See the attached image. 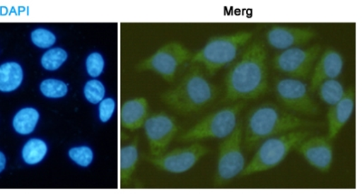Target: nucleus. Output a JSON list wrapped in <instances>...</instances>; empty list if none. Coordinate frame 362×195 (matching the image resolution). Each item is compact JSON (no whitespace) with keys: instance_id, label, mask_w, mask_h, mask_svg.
<instances>
[{"instance_id":"nucleus-1","label":"nucleus","mask_w":362,"mask_h":195,"mask_svg":"<svg viewBox=\"0 0 362 195\" xmlns=\"http://www.w3.org/2000/svg\"><path fill=\"white\" fill-rule=\"evenodd\" d=\"M267 57L260 42L245 49L240 59L233 65L226 79V102H245L257 99L268 90Z\"/></svg>"},{"instance_id":"nucleus-2","label":"nucleus","mask_w":362,"mask_h":195,"mask_svg":"<svg viewBox=\"0 0 362 195\" xmlns=\"http://www.w3.org/2000/svg\"><path fill=\"white\" fill-rule=\"evenodd\" d=\"M318 125L320 123L309 122L284 112L276 104H262L249 113L242 145L243 148L250 151L262 139Z\"/></svg>"},{"instance_id":"nucleus-3","label":"nucleus","mask_w":362,"mask_h":195,"mask_svg":"<svg viewBox=\"0 0 362 195\" xmlns=\"http://www.w3.org/2000/svg\"><path fill=\"white\" fill-rule=\"evenodd\" d=\"M218 90L206 77L200 64H193L177 85L161 96L170 108L180 114L199 112L218 96Z\"/></svg>"},{"instance_id":"nucleus-4","label":"nucleus","mask_w":362,"mask_h":195,"mask_svg":"<svg viewBox=\"0 0 362 195\" xmlns=\"http://www.w3.org/2000/svg\"><path fill=\"white\" fill-rule=\"evenodd\" d=\"M253 37V32L241 31L233 35L210 39L198 53L193 54L192 64H200L209 76H214L221 68L232 63L239 51Z\"/></svg>"},{"instance_id":"nucleus-5","label":"nucleus","mask_w":362,"mask_h":195,"mask_svg":"<svg viewBox=\"0 0 362 195\" xmlns=\"http://www.w3.org/2000/svg\"><path fill=\"white\" fill-rule=\"evenodd\" d=\"M312 134L310 130L297 129L267 139L242 172V177L276 167L300 142Z\"/></svg>"},{"instance_id":"nucleus-6","label":"nucleus","mask_w":362,"mask_h":195,"mask_svg":"<svg viewBox=\"0 0 362 195\" xmlns=\"http://www.w3.org/2000/svg\"><path fill=\"white\" fill-rule=\"evenodd\" d=\"M245 102L226 107L218 112L209 114L192 129L180 135L181 142H193L206 138H226L230 136L238 126L239 114L244 109Z\"/></svg>"},{"instance_id":"nucleus-7","label":"nucleus","mask_w":362,"mask_h":195,"mask_svg":"<svg viewBox=\"0 0 362 195\" xmlns=\"http://www.w3.org/2000/svg\"><path fill=\"white\" fill-rule=\"evenodd\" d=\"M243 125L237 126L230 136L219 145L215 183L222 184L241 175L245 167L243 153Z\"/></svg>"},{"instance_id":"nucleus-8","label":"nucleus","mask_w":362,"mask_h":195,"mask_svg":"<svg viewBox=\"0 0 362 195\" xmlns=\"http://www.w3.org/2000/svg\"><path fill=\"white\" fill-rule=\"evenodd\" d=\"M193 54L177 42L163 45L148 59L141 61L139 71H151L160 74L168 83H173L177 71L187 61L192 60Z\"/></svg>"},{"instance_id":"nucleus-9","label":"nucleus","mask_w":362,"mask_h":195,"mask_svg":"<svg viewBox=\"0 0 362 195\" xmlns=\"http://www.w3.org/2000/svg\"><path fill=\"white\" fill-rule=\"evenodd\" d=\"M276 93L279 102L292 112L307 116L318 115L320 112L318 106L310 97L303 81L294 78L278 81Z\"/></svg>"},{"instance_id":"nucleus-10","label":"nucleus","mask_w":362,"mask_h":195,"mask_svg":"<svg viewBox=\"0 0 362 195\" xmlns=\"http://www.w3.org/2000/svg\"><path fill=\"white\" fill-rule=\"evenodd\" d=\"M321 47L309 48L293 47L284 50L273 59L274 69L296 78H307L318 58Z\"/></svg>"},{"instance_id":"nucleus-11","label":"nucleus","mask_w":362,"mask_h":195,"mask_svg":"<svg viewBox=\"0 0 362 195\" xmlns=\"http://www.w3.org/2000/svg\"><path fill=\"white\" fill-rule=\"evenodd\" d=\"M209 152L206 146L199 142L193 143L185 148H179L173 151L165 152L158 157H151L148 161L161 170L170 173L180 174L190 170L200 159Z\"/></svg>"},{"instance_id":"nucleus-12","label":"nucleus","mask_w":362,"mask_h":195,"mask_svg":"<svg viewBox=\"0 0 362 195\" xmlns=\"http://www.w3.org/2000/svg\"><path fill=\"white\" fill-rule=\"evenodd\" d=\"M144 126L150 145L151 157L164 154L179 132L176 120L165 112L148 117Z\"/></svg>"},{"instance_id":"nucleus-13","label":"nucleus","mask_w":362,"mask_h":195,"mask_svg":"<svg viewBox=\"0 0 362 195\" xmlns=\"http://www.w3.org/2000/svg\"><path fill=\"white\" fill-rule=\"evenodd\" d=\"M296 150L322 173H327L332 167L334 148L332 141L328 136H308L296 146Z\"/></svg>"},{"instance_id":"nucleus-14","label":"nucleus","mask_w":362,"mask_h":195,"mask_svg":"<svg viewBox=\"0 0 362 195\" xmlns=\"http://www.w3.org/2000/svg\"><path fill=\"white\" fill-rule=\"evenodd\" d=\"M315 35V31L310 28L274 27L267 32V40L274 49L287 50L309 43Z\"/></svg>"},{"instance_id":"nucleus-15","label":"nucleus","mask_w":362,"mask_h":195,"mask_svg":"<svg viewBox=\"0 0 362 195\" xmlns=\"http://www.w3.org/2000/svg\"><path fill=\"white\" fill-rule=\"evenodd\" d=\"M342 69H344V58L341 54L334 49L328 48L317 61L313 70L311 92H316L323 81L336 79L341 76Z\"/></svg>"},{"instance_id":"nucleus-16","label":"nucleus","mask_w":362,"mask_h":195,"mask_svg":"<svg viewBox=\"0 0 362 195\" xmlns=\"http://www.w3.org/2000/svg\"><path fill=\"white\" fill-rule=\"evenodd\" d=\"M355 92L350 89L337 104L331 106L328 112V138L334 141L339 131L351 119L354 110Z\"/></svg>"},{"instance_id":"nucleus-17","label":"nucleus","mask_w":362,"mask_h":195,"mask_svg":"<svg viewBox=\"0 0 362 195\" xmlns=\"http://www.w3.org/2000/svg\"><path fill=\"white\" fill-rule=\"evenodd\" d=\"M148 118V102L144 98L128 100L122 106L121 123L125 129H139L144 125Z\"/></svg>"},{"instance_id":"nucleus-18","label":"nucleus","mask_w":362,"mask_h":195,"mask_svg":"<svg viewBox=\"0 0 362 195\" xmlns=\"http://www.w3.org/2000/svg\"><path fill=\"white\" fill-rule=\"evenodd\" d=\"M138 138L119 150V184L130 183L139 161Z\"/></svg>"},{"instance_id":"nucleus-19","label":"nucleus","mask_w":362,"mask_h":195,"mask_svg":"<svg viewBox=\"0 0 362 195\" xmlns=\"http://www.w3.org/2000/svg\"><path fill=\"white\" fill-rule=\"evenodd\" d=\"M23 70L14 61L0 65V92L11 93L21 85Z\"/></svg>"},{"instance_id":"nucleus-20","label":"nucleus","mask_w":362,"mask_h":195,"mask_svg":"<svg viewBox=\"0 0 362 195\" xmlns=\"http://www.w3.org/2000/svg\"><path fill=\"white\" fill-rule=\"evenodd\" d=\"M40 119V112L34 108L19 110L13 119V126L21 135H29L34 131Z\"/></svg>"},{"instance_id":"nucleus-21","label":"nucleus","mask_w":362,"mask_h":195,"mask_svg":"<svg viewBox=\"0 0 362 195\" xmlns=\"http://www.w3.org/2000/svg\"><path fill=\"white\" fill-rule=\"evenodd\" d=\"M318 89L320 98L329 106L337 104L345 95L344 86L336 79L323 81Z\"/></svg>"},{"instance_id":"nucleus-22","label":"nucleus","mask_w":362,"mask_h":195,"mask_svg":"<svg viewBox=\"0 0 362 195\" xmlns=\"http://www.w3.org/2000/svg\"><path fill=\"white\" fill-rule=\"evenodd\" d=\"M47 145L41 139L33 138L27 142L22 149V158L25 164L37 165L45 157Z\"/></svg>"},{"instance_id":"nucleus-23","label":"nucleus","mask_w":362,"mask_h":195,"mask_svg":"<svg viewBox=\"0 0 362 195\" xmlns=\"http://www.w3.org/2000/svg\"><path fill=\"white\" fill-rule=\"evenodd\" d=\"M68 54L62 48L48 50L41 59L42 66L47 71H56L66 61Z\"/></svg>"},{"instance_id":"nucleus-24","label":"nucleus","mask_w":362,"mask_h":195,"mask_svg":"<svg viewBox=\"0 0 362 195\" xmlns=\"http://www.w3.org/2000/svg\"><path fill=\"white\" fill-rule=\"evenodd\" d=\"M40 90L43 95L51 99H59L66 95L68 88L64 81L56 79H47L42 81Z\"/></svg>"},{"instance_id":"nucleus-25","label":"nucleus","mask_w":362,"mask_h":195,"mask_svg":"<svg viewBox=\"0 0 362 195\" xmlns=\"http://www.w3.org/2000/svg\"><path fill=\"white\" fill-rule=\"evenodd\" d=\"M83 93L86 100L93 104L101 102L105 95V88L101 81L97 80L89 81L86 84Z\"/></svg>"},{"instance_id":"nucleus-26","label":"nucleus","mask_w":362,"mask_h":195,"mask_svg":"<svg viewBox=\"0 0 362 195\" xmlns=\"http://www.w3.org/2000/svg\"><path fill=\"white\" fill-rule=\"evenodd\" d=\"M68 155L74 162L83 167H88L93 160V152L88 146L71 148Z\"/></svg>"},{"instance_id":"nucleus-27","label":"nucleus","mask_w":362,"mask_h":195,"mask_svg":"<svg viewBox=\"0 0 362 195\" xmlns=\"http://www.w3.org/2000/svg\"><path fill=\"white\" fill-rule=\"evenodd\" d=\"M31 40L37 47L45 49L53 47L56 44L57 37L47 29L37 28L32 32Z\"/></svg>"},{"instance_id":"nucleus-28","label":"nucleus","mask_w":362,"mask_h":195,"mask_svg":"<svg viewBox=\"0 0 362 195\" xmlns=\"http://www.w3.org/2000/svg\"><path fill=\"white\" fill-rule=\"evenodd\" d=\"M105 68V60L102 54L93 53L88 55L86 59V70L90 76L98 77L101 76Z\"/></svg>"},{"instance_id":"nucleus-29","label":"nucleus","mask_w":362,"mask_h":195,"mask_svg":"<svg viewBox=\"0 0 362 195\" xmlns=\"http://www.w3.org/2000/svg\"><path fill=\"white\" fill-rule=\"evenodd\" d=\"M115 110V100L111 98L103 100L99 106V118L102 122H107L111 119Z\"/></svg>"},{"instance_id":"nucleus-30","label":"nucleus","mask_w":362,"mask_h":195,"mask_svg":"<svg viewBox=\"0 0 362 195\" xmlns=\"http://www.w3.org/2000/svg\"><path fill=\"white\" fill-rule=\"evenodd\" d=\"M6 159L5 155L2 152H0V173L4 170L6 167Z\"/></svg>"}]
</instances>
